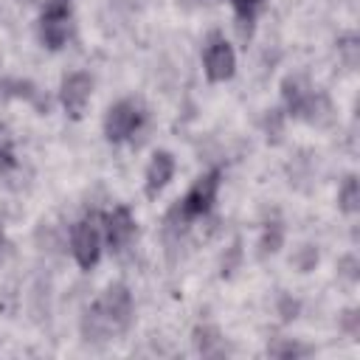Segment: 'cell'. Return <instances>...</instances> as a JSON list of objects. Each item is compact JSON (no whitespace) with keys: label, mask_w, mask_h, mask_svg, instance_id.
Returning a JSON list of instances; mask_svg holds the SVG:
<instances>
[{"label":"cell","mask_w":360,"mask_h":360,"mask_svg":"<svg viewBox=\"0 0 360 360\" xmlns=\"http://www.w3.org/2000/svg\"><path fill=\"white\" fill-rule=\"evenodd\" d=\"M68 245H70V256L76 262L79 270L90 273L101 256H104V231H101V214L98 211H90L84 214L82 219H76L70 225V233H68Z\"/></svg>","instance_id":"6da1fadb"},{"label":"cell","mask_w":360,"mask_h":360,"mask_svg":"<svg viewBox=\"0 0 360 360\" xmlns=\"http://www.w3.org/2000/svg\"><path fill=\"white\" fill-rule=\"evenodd\" d=\"M146 121H149V112L138 98H118L107 107V112L101 118L104 141L112 146L135 141V135L146 127Z\"/></svg>","instance_id":"7a4b0ae2"},{"label":"cell","mask_w":360,"mask_h":360,"mask_svg":"<svg viewBox=\"0 0 360 360\" xmlns=\"http://www.w3.org/2000/svg\"><path fill=\"white\" fill-rule=\"evenodd\" d=\"M37 37L45 51H62L73 37V0H42Z\"/></svg>","instance_id":"3957f363"},{"label":"cell","mask_w":360,"mask_h":360,"mask_svg":"<svg viewBox=\"0 0 360 360\" xmlns=\"http://www.w3.org/2000/svg\"><path fill=\"white\" fill-rule=\"evenodd\" d=\"M219 186H222V169L214 166V169L197 174V177L191 180V186L186 188V194H183L180 200H174L172 205L194 225L197 219H202V217H208V214L214 211L217 197H219Z\"/></svg>","instance_id":"277c9868"},{"label":"cell","mask_w":360,"mask_h":360,"mask_svg":"<svg viewBox=\"0 0 360 360\" xmlns=\"http://www.w3.org/2000/svg\"><path fill=\"white\" fill-rule=\"evenodd\" d=\"M202 73L211 84H225L236 76V51L222 31H211L202 42Z\"/></svg>","instance_id":"5b68a950"},{"label":"cell","mask_w":360,"mask_h":360,"mask_svg":"<svg viewBox=\"0 0 360 360\" xmlns=\"http://www.w3.org/2000/svg\"><path fill=\"white\" fill-rule=\"evenodd\" d=\"M93 304H96V307L101 309V315L115 326L118 335H124V332L135 323V298H132V290H129L127 281H110V284L98 292V298H96Z\"/></svg>","instance_id":"8992f818"},{"label":"cell","mask_w":360,"mask_h":360,"mask_svg":"<svg viewBox=\"0 0 360 360\" xmlns=\"http://www.w3.org/2000/svg\"><path fill=\"white\" fill-rule=\"evenodd\" d=\"M93 76L87 70H70L59 79V90H56V98H59V107L65 110V115L70 121H82L90 101H93Z\"/></svg>","instance_id":"52a82bcc"},{"label":"cell","mask_w":360,"mask_h":360,"mask_svg":"<svg viewBox=\"0 0 360 360\" xmlns=\"http://www.w3.org/2000/svg\"><path fill=\"white\" fill-rule=\"evenodd\" d=\"M101 231H104V248L112 256H121L138 236V219L129 205H112V211L101 214Z\"/></svg>","instance_id":"ba28073f"},{"label":"cell","mask_w":360,"mask_h":360,"mask_svg":"<svg viewBox=\"0 0 360 360\" xmlns=\"http://www.w3.org/2000/svg\"><path fill=\"white\" fill-rule=\"evenodd\" d=\"M177 174V160L169 149H155L146 160V169H143V194L149 200H155Z\"/></svg>","instance_id":"9c48e42d"},{"label":"cell","mask_w":360,"mask_h":360,"mask_svg":"<svg viewBox=\"0 0 360 360\" xmlns=\"http://www.w3.org/2000/svg\"><path fill=\"white\" fill-rule=\"evenodd\" d=\"M0 101L3 104L6 101H25L39 115H48V107H51L45 93L39 90V84L31 82V79H20V76H3L0 79Z\"/></svg>","instance_id":"30bf717a"},{"label":"cell","mask_w":360,"mask_h":360,"mask_svg":"<svg viewBox=\"0 0 360 360\" xmlns=\"http://www.w3.org/2000/svg\"><path fill=\"white\" fill-rule=\"evenodd\" d=\"M315 87L309 84V79L304 73H287L278 84V93H281V110L287 112V118H295L304 107V101L309 98Z\"/></svg>","instance_id":"8fae6325"},{"label":"cell","mask_w":360,"mask_h":360,"mask_svg":"<svg viewBox=\"0 0 360 360\" xmlns=\"http://www.w3.org/2000/svg\"><path fill=\"white\" fill-rule=\"evenodd\" d=\"M79 332H82V338H84L87 343H104V340H110L112 335H118L115 326L101 315V309H98L96 304H90V307L82 312Z\"/></svg>","instance_id":"7c38bea8"},{"label":"cell","mask_w":360,"mask_h":360,"mask_svg":"<svg viewBox=\"0 0 360 360\" xmlns=\"http://www.w3.org/2000/svg\"><path fill=\"white\" fill-rule=\"evenodd\" d=\"M191 340H194V349H197L202 357H219V354H225V338H222V332H219L214 323H200V326H194Z\"/></svg>","instance_id":"4fadbf2b"},{"label":"cell","mask_w":360,"mask_h":360,"mask_svg":"<svg viewBox=\"0 0 360 360\" xmlns=\"http://www.w3.org/2000/svg\"><path fill=\"white\" fill-rule=\"evenodd\" d=\"M287 242V231L281 225V219H267L262 225V233H259V242H256V253L259 259H267V256H276Z\"/></svg>","instance_id":"5bb4252c"},{"label":"cell","mask_w":360,"mask_h":360,"mask_svg":"<svg viewBox=\"0 0 360 360\" xmlns=\"http://www.w3.org/2000/svg\"><path fill=\"white\" fill-rule=\"evenodd\" d=\"M338 211L343 217H354L360 211V180L354 172H349L338 186Z\"/></svg>","instance_id":"9a60e30c"},{"label":"cell","mask_w":360,"mask_h":360,"mask_svg":"<svg viewBox=\"0 0 360 360\" xmlns=\"http://www.w3.org/2000/svg\"><path fill=\"white\" fill-rule=\"evenodd\" d=\"M318 262H321V250L312 242H304L290 253V267L298 273H312L318 267Z\"/></svg>","instance_id":"2e32d148"},{"label":"cell","mask_w":360,"mask_h":360,"mask_svg":"<svg viewBox=\"0 0 360 360\" xmlns=\"http://www.w3.org/2000/svg\"><path fill=\"white\" fill-rule=\"evenodd\" d=\"M284 124H287V112L281 107H270L264 110V118H262V132L267 138V143H281V135H284Z\"/></svg>","instance_id":"e0dca14e"},{"label":"cell","mask_w":360,"mask_h":360,"mask_svg":"<svg viewBox=\"0 0 360 360\" xmlns=\"http://www.w3.org/2000/svg\"><path fill=\"white\" fill-rule=\"evenodd\" d=\"M309 352H312L309 346H304V343H298L292 338H273L267 343V354L270 357H304Z\"/></svg>","instance_id":"ac0fdd59"},{"label":"cell","mask_w":360,"mask_h":360,"mask_svg":"<svg viewBox=\"0 0 360 360\" xmlns=\"http://www.w3.org/2000/svg\"><path fill=\"white\" fill-rule=\"evenodd\" d=\"M276 312H278L281 323H292V321L301 315V301L292 298L290 292H281V295L276 298Z\"/></svg>","instance_id":"d6986e66"},{"label":"cell","mask_w":360,"mask_h":360,"mask_svg":"<svg viewBox=\"0 0 360 360\" xmlns=\"http://www.w3.org/2000/svg\"><path fill=\"white\" fill-rule=\"evenodd\" d=\"M239 262H242V239H233V245L225 250L222 256V264H219V276L222 278H231L236 270H239Z\"/></svg>","instance_id":"ffe728a7"},{"label":"cell","mask_w":360,"mask_h":360,"mask_svg":"<svg viewBox=\"0 0 360 360\" xmlns=\"http://www.w3.org/2000/svg\"><path fill=\"white\" fill-rule=\"evenodd\" d=\"M357 53H360V45H357V37L354 34H346L338 39V56L346 68H354L357 65Z\"/></svg>","instance_id":"44dd1931"},{"label":"cell","mask_w":360,"mask_h":360,"mask_svg":"<svg viewBox=\"0 0 360 360\" xmlns=\"http://www.w3.org/2000/svg\"><path fill=\"white\" fill-rule=\"evenodd\" d=\"M338 276H340L343 281H349V284H354V281L360 278V262H357L354 253H343V256L338 259Z\"/></svg>","instance_id":"7402d4cb"},{"label":"cell","mask_w":360,"mask_h":360,"mask_svg":"<svg viewBox=\"0 0 360 360\" xmlns=\"http://www.w3.org/2000/svg\"><path fill=\"white\" fill-rule=\"evenodd\" d=\"M17 169V155H14V146H0V180L11 177Z\"/></svg>","instance_id":"603a6c76"},{"label":"cell","mask_w":360,"mask_h":360,"mask_svg":"<svg viewBox=\"0 0 360 360\" xmlns=\"http://www.w3.org/2000/svg\"><path fill=\"white\" fill-rule=\"evenodd\" d=\"M340 329L349 335H357V309H346L340 318Z\"/></svg>","instance_id":"cb8c5ba5"},{"label":"cell","mask_w":360,"mask_h":360,"mask_svg":"<svg viewBox=\"0 0 360 360\" xmlns=\"http://www.w3.org/2000/svg\"><path fill=\"white\" fill-rule=\"evenodd\" d=\"M0 146H14V135L6 121H0Z\"/></svg>","instance_id":"d4e9b609"},{"label":"cell","mask_w":360,"mask_h":360,"mask_svg":"<svg viewBox=\"0 0 360 360\" xmlns=\"http://www.w3.org/2000/svg\"><path fill=\"white\" fill-rule=\"evenodd\" d=\"M6 248H8V236H6V228H3V222H0V259H3Z\"/></svg>","instance_id":"484cf974"},{"label":"cell","mask_w":360,"mask_h":360,"mask_svg":"<svg viewBox=\"0 0 360 360\" xmlns=\"http://www.w3.org/2000/svg\"><path fill=\"white\" fill-rule=\"evenodd\" d=\"M17 3H20V6H37V3L42 6V0H17Z\"/></svg>","instance_id":"4316f807"}]
</instances>
